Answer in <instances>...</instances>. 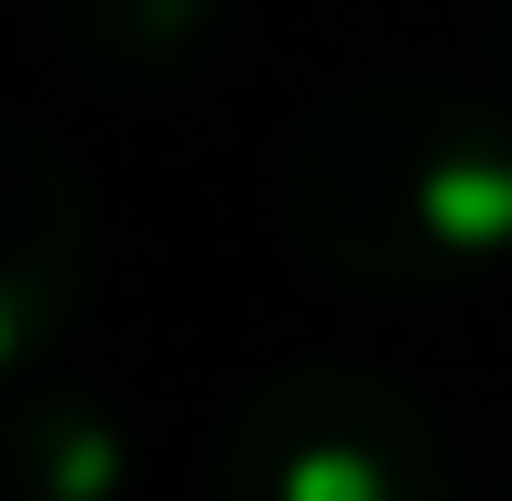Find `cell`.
I'll return each mask as SVG.
<instances>
[{"mask_svg": "<svg viewBox=\"0 0 512 501\" xmlns=\"http://www.w3.org/2000/svg\"><path fill=\"white\" fill-rule=\"evenodd\" d=\"M284 218L349 295H458L512 262V109L447 77H371L306 109Z\"/></svg>", "mask_w": 512, "mask_h": 501, "instance_id": "obj_1", "label": "cell"}, {"mask_svg": "<svg viewBox=\"0 0 512 501\" xmlns=\"http://www.w3.org/2000/svg\"><path fill=\"white\" fill-rule=\"evenodd\" d=\"M218 501H447V447L404 382L295 360L240 393L218 436Z\"/></svg>", "mask_w": 512, "mask_h": 501, "instance_id": "obj_2", "label": "cell"}, {"mask_svg": "<svg viewBox=\"0 0 512 501\" xmlns=\"http://www.w3.org/2000/svg\"><path fill=\"white\" fill-rule=\"evenodd\" d=\"M11 197H22V273H11V360L44 349V273L66 251H88V207L66 186V164L44 142H11Z\"/></svg>", "mask_w": 512, "mask_h": 501, "instance_id": "obj_3", "label": "cell"}, {"mask_svg": "<svg viewBox=\"0 0 512 501\" xmlns=\"http://www.w3.org/2000/svg\"><path fill=\"white\" fill-rule=\"evenodd\" d=\"M11 501H120V436L88 403H44L11 436Z\"/></svg>", "mask_w": 512, "mask_h": 501, "instance_id": "obj_4", "label": "cell"}]
</instances>
